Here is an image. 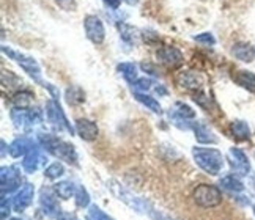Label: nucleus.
<instances>
[{"mask_svg": "<svg viewBox=\"0 0 255 220\" xmlns=\"http://www.w3.org/2000/svg\"><path fill=\"white\" fill-rule=\"evenodd\" d=\"M65 98H66V103L70 106H77V104H81V103L85 101V93H84V90L81 87L73 85V87H70L66 90Z\"/></svg>", "mask_w": 255, "mask_h": 220, "instance_id": "nucleus-20", "label": "nucleus"}, {"mask_svg": "<svg viewBox=\"0 0 255 220\" xmlns=\"http://www.w3.org/2000/svg\"><path fill=\"white\" fill-rule=\"evenodd\" d=\"M254 211H255V208H254Z\"/></svg>", "mask_w": 255, "mask_h": 220, "instance_id": "nucleus-41", "label": "nucleus"}, {"mask_svg": "<svg viewBox=\"0 0 255 220\" xmlns=\"http://www.w3.org/2000/svg\"><path fill=\"white\" fill-rule=\"evenodd\" d=\"M76 132L79 134V137L85 142H93V140L98 137L100 131H98V126L96 123L90 121L87 118H81L76 121Z\"/></svg>", "mask_w": 255, "mask_h": 220, "instance_id": "nucleus-13", "label": "nucleus"}, {"mask_svg": "<svg viewBox=\"0 0 255 220\" xmlns=\"http://www.w3.org/2000/svg\"><path fill=\"white\" fill-rule=\"evenodd\" d=\"M194 161L203 172H207L208 175H219L221 170L224 167V157L222 154L214 148H197L195 146L192 149Z\"/></svg>", "mask_w": 255, "mask_h": 220, "instance_id": "nucleus-1", "label": "nucleus"}, {"mask_svg": "<svg viewBox=\"0 0 255 220\" xmlns=\"http://www.w3.org/2000/svg\"><path fill=\"white\" fill-rule=\"evenodd\" d=\"M176 82L181 88H186V90H200L202 87V79L195 74V73H180L178 77H176Z\"/></svg>", "mask_w": 255, "mask_h": 220, "instance_id": "nucleus-15", "label": "nucleus"}, {"mask_svg": "<svg viewBox=\"0 0 255 220\" xmlns=\"http://www.w3.org/2000/svg\"><path fill=\"white\" fill-rule=\"evenodd\" d=\"M156 57H158V60L162 65L169 68H176L183 63V54L176 47H162L156 52Z\"/></svg>", "mask_w": 255, "mask_h": 220, "instance_id": "nucleus-10", "label": "nucleus"}, {"mask_svg": "<svg viewBox=\"0 0 255 220\" xmlns=\"http://www.w3.org/2000/svg\"><path fill=\"white\" fill-rule=\"evenodd\" d=\"M134 98L139 101L140 104H143L145 107H148L150 110H153L154 113H162V107L161 104L156 101L154 98L145 95V93H140V92H134Z\"/></svg>", "mask_w": 255, "mask_h": 220, "instance_id": "nucleus-21", "label": "nucleus"}, {"mask_svg": "<svg viewBox=\"0 0 255 220\" xmlns=\"http://www.w3.org/2000/svg\"><path fill=\"white\" fill-rule=\"evenodd\" d=\"M88 216H90L92 220H114L109 214H106L100 206L92 205L90 209H88Z\"/></svg>", "mask_w": 255, "mask_h": 220, "instance_id": "nucleus-30", "label": "nucleus"}, {"mask_svg": "<svg viewBox=\"0 0 255 220\" xmlns=\"http://www.w3.org/2000/svg\"><path fill=\"white\" fill-rule=\"evenodd\" d=\"M195 41H199V43H203V44H208V46H213L216 43V39L211 33H202V35H197V36H194Z\"/></svg>", "mask_w": 255, "mask_h": 220, "instance_id": "nucleus-33", "label": "nucleus"}, {"mask_svg": "<svg viewBox=\"0 0 255 220\" xmlns=\"http://www.w3.org/2000/svg\"><path fill=\"white\" fill-rule=\"evenodd\" d=\"M230 131H232V135L237 140H240V142H243V140H248L251 137L249 124L246 121H241V119H237V121L232 123Z\"/></svg>", "mask_w": 255, "mask_h": 220, "instance_id": "nucleus-19", "label": "nucleus"}, {"mask_svg": "<svg viewBox=\"0 0 255 220\" xmlns=\"http://www.w3.org/2000/svg\"><path fill=\"white\" fill-rule=\"evenodd\" d=\"M221 186L224 189H227V191H230V192H241L244 189L243 183L235 175H229V176L222 178L221 179Z\"/></svg>", "mask_w": 255, "mask_h": 220, "instance_id": "nucleus-25", "label": "nucleus"}, {"mask_svg": "<svg viewBox=\"0 0 255 220\" xmlns=\"http://www.w3.org/2000/svg\"><path fill=\"white\" fill-rule=\"evenodd\" d=\"M194 202L202 208H214L222 203V194L216 186L200 184L194 191Z\"/></svg>", "mask_w": 255, "mask_h": 220, "instance_id": "nucleus-4", "label": "nucleus"}, {"mask_svg": "<svg viewBox=\"0 0 255 220\" xmlns=\"http://www.w3.org/2000/svg\"><path fill=\"white\" fill-rule=\"evenodd\" d=\"M2 195H6V192H13L17 187H21V178L14 167H3L2 168Z\"/></svg>", "mask_w": 255, "mask_h": 220, "instance_id": "nucleus-9", "label": "nucleus"}, {"mask_svg": "<svg viewBox=\"0 0 255 220\" xmlns=\"http://www.w3.org/2000/svg\"><path fill=\"white\" fill-rule=\"evenodd\" d=\"M235 82L241 85L243 88H246L248 92L255 93V74L251 71H238L235 76Z\"/></svg>", "mask_w": 255, "mask_h": 220, "instance_id": "nucleus-18", "label": "nucleus"}, {"mask_svg": "<svg viewBox=\"0 0 255 220\" xmlns=\"http://www.w3.org/2000/svg\"><path fill=\"white\" fill-rule=\"evenodd\" d=\"M140 68L143 69L145 73H148V74H153V76H158V71H156V69L150 65V63H142L140 65Z\"/></svg>", "mask_w": 255, "mask_h": 220, "instance_id": "nucleus-36", "label": "nucleus"}, {"mask_svg": "<svg viewBox=\"0 0 255 220\" xmlns=\"http://www.w3.org/2000/svg\"><path fill=\"white\" fill-rule=\"evenodd\" d=\"M27 113H28V110H25V109H13L11 110V119H13V123L17 126V127H21V126H24L25 123H27Z\"/></svg>", "mask_w": 255, "mask_h": 220, "instance_id": "nucleus-28", "label": "nucleus"}, {"mask_svg": "<svg viewBox=\"0 0 255 220\" xmlns=\"http://www.w3.org/2000/svg\"><path fill=\"white\" fill-rule=\"evenodd\" d=\"M55 194L63 198V200H68V198H71L76 195V191H77V187L74 186V183L71 181H62V183H58L55 184Z\"/></svg>", "mask_w": 255, "mask_h": 220, "instance_id": "nucleus-24", "label": "nucleus"}, {"mask_svg": "<svg viewBox=\"0 0 255 220\" xmlns=\"http://www.w3.org/2000/svg\"><path fill=\"white\" fill-rule=\"evenodd\" d=\"M84 27H85V33L87 38L90 39L93 44H101L106 38V30L104 24L98 16L95 14H88L84 19Z\"/></svg>", "mask_w": 255, "mask_h": 220, "instance_id": "nucleus-7", "label": "nucleus"}, {"mask_svg": "<svg viewBox=\"0 0 255 220\" xmlns=\"http://www.w3.org/2000/svg\"><path fill=\"white\" fill-rule=\"evenodd\" d=\"M33 194H35V189L32 184H24L21 189L17 191V194L13 198V209L17 213L24 211L27 206H30L32 200H33Z\"/></svg>", "mask_w": 255, "mask_h": 220, "instance_id": "nucleus-11", "label": "nucleus"}, {"mask_svg": "<svg viewBox=\"0 0 255 220\" xmlns=\"http://www.w3.org/2000/svg\"><path fill=\"white\" fill-rule=\"evenodd\" d=\"M153 85V82L150 81V79H139L135 84H134V88L137 90V92H146V90H150Z\"/></svg>", "mask_w": 255, "mask_h": 220, "instance_id": "nucleus-32", "label": "nucleus"}, {"mask_svg": "<svg viewBox=\"0 0 255 220\" xmlns=\"http://www.w3.org/2000/svg\"><path fill=\"white\" fill-rule=\"evenodd\" d=\"M11 206H13V203H9L8 200H6V197L2 195V219L3 220L6 219V216L9 213H11Z\"/></svg>", "mask_w": 255, "mask_h": 220, "instance_id": "nucleus-35", "label": "nucleus"}, {"mask_svg": "<svg viewBox=\"0 0 255 220\" xmlns=\"http://www.w3.org/2000/svg\"><path fill=\"white\" fill-rule=\"evenodd\" d=\"M107 189L112 192V195L115 198H119L120 202H123L126 206L134 209L135 213H140V214H150L151 213L148 202H145L143 198L135 197L131 191H128L125 186H122L119 181H115V179H109V181H107Z\"/></svg>", "mask_w": 255, "mask_h": 220, "instance_id": "nucleus-2", "label": "nucleus"}, {"mask_svg": "<svg viewBox=\"0 0 255 220\" xmlns=\"http://www.w3.org/2000/svg\"><path fill=\"white\" fill-rule=\"evenodd\" d=\"M229 161H230V167L233 170V173H237L240 176H246L249 173V170H251L249 159L241 149L232 148L229 151Z\"/></svg>", "mask_w": 255, "mask_h": 220, "instance_id": "nucleus-8", "label": "nucleus"}, {"mask_svg": "<svg viewBox=\"0 0 255 220\" xmlns=\"http://www.w3.org/2000/svg\"><path fill=\"white\" fill-rule=\"evenodd\" d=\"M150 216H151V219H153V220H172V219H169L167 216L161 214L159 211H151V213H150Z\"/></svg>", "mask_w": 255, "mask_h": 220, "instance_id": "nucleus-37", "label": "nucleus"}, {"mask_svg": "<svg viewBox=\"0 0 255 220\" xmlns=\"http://www.w3.org/2000/svg\"><path fill=\"white\" fill-rule=\"evenodd\" d=\"M40 142L52 156L62 159V161L68 164L77 165V153L73 145L62 142V140H58L57 137L52 135H40Z\"/></svg>", "mask_w": 255, "mask_h": 220, "instance_id": "nucleus-3", "label": "nucleus"}, {"mask_svg": "<svg viewBox=\"0 0 255 220\" xmlns=\"http://www.w3.org/2000/svg\"><path fill=\"white\" fill-rule=\"evenodd\" d=\"M65 173V167L60 162H54L44 170V176L49 179H57Z\"/></svg>", "mask_w": 255, "mask_h": 220, "instance_id": "nucleus-27", "label": "nucleus"}, {"mask_svg": "<svg viewBox=\"0 0 255 220\" xmlns=\"http://www.w3.org/2000/svg\"><path fill=\"white\" fill-rule=\"evenodd\" d=\"M232 54L244 63H251L255 58V49L249 43H237L232 49Z\"/></svg>", "mask_w": 255, "mask_h": 220, "instance_id": "nucleus-16", "label": "nucleus"}, {"mask_svg": "<svg viewBox=\"0 0 255 220\" xmlns=\"http://www.w3.org/2000/svg\"><path fill=\"white\" fill-rule=\"evenodd\" d=\"M2 52L6 54L8 57L14 58V60H16V63H17L19 66H21V68L24 69V71L33 79V81H36V82H40V84H41V69H40V66H38V63L35 62V60H33L32 57H27V55H24V54L14 52V51H11V49H8L6 46H2Z\"/></svg>", "mask_w": 255, "mask_h": 220, "instance_id": "nucleus-5", "label": "nucleus"}, {"mask_svg": "<svg viewBox=\"0 0 255 220\" xmlns=\"http://www.w3.org/2000/svg\"><path fill=\"white\" fill-rule=\"evenodd\" d=\"M36 145L32 138L28 137H19L16 138L14 142L9 145V154H11L13 157H21V156H25L30 149H33Z\"/></svg>", "mask_w": 255, "mask_h": 220, "instance_id": "nucleus-14", "label": "nucleus"}, {"mask_svg": "<svg viewBox=\"0 0 255 220\" xmlns=\"http://www.w3.org/2000/svg\"><path fill=\"white\" fill-rule=\"evenodd\" d=\"M126 2L129 3V5H135V3H137V0H126Z\"/></svg>", "mask_w": 255, "mask_h": 220, "instance_id": "nucleus-39", "label": "nucleus"}, {"mask_svg": "<svg viewBox=\"0 0 255 220\" xmlns=\"http://www.w3.org/2000/svg\"><path fill=\"white\" fill-rule=\"evenodd\" d=\"M175 113H176V115H180V116H183V118H186V119L195 116V112H194V110H192L189 106L183 104V103H176V110H175Z\"/></svg>", "mask_w": 255, "mask_h": 220, "instance_id": "nucleus-31", "label": "nucleus"}, {"mask_svg": "<svg viewBox=\"0 0 255 220\" xmlns=\"http://www.w3.org/2000/svg\"><path fill=\"white\" fill-rule=\"evenodd\" d=\"M44 159L46 157L43 154V149L40 146H35L33 149H30V151L25 154L24 161H22V168L27 173H33L40 168V165L44 162Z\"/></svg>", "mask_w": 255, "mask_h": 220, "instance_id": "nucleus-12", "label": "nucleus"}, {"mask_svg": "<svg viewBox=\"0 0 255 220\" xmlns=\"http://www.w3.org/2000/svg\"><path fill=\"white\" fill-rule=\"evenodd\" d=\"M119 30H120V36L122 39H125L126 43L129 44H137L139 43V32H137V28L128 25V24H120L119 25Z\"/></svg>", "mask_w": 255, "mask_h": 220, "instance_id": "nucleus-23", "label": "nucleus"}, {"mask_svg": "<svg viewBox=\"0 0 255 220\" xmlns=\"http://www.w3.org/2000/svg\"><path fill=\"white\" fill-rule=\"evenodd\" d=\"M104 3L112 9H117L120 6V0H104Z\"/></svg>", "mask_w": 255, "mask_h": 220, "instance_id": "nucleus-38", "label": "nucleus"}, {"mask_svg": "<svg viewBox=\"0 0 255 220\" xmlns=\"http://www.w3.org/2000/svg\"><path fill=\"white\" fill-rule=\"evenodd\" d=\"M192 129L195 132V138H197V142H200V143H216V142H218V138L214 137V134L205 124L195 123L192 126Z\"/></svg>", "mask_w": 255, "mask_h": 220, "instance_id": "nucleus-17", "label": "nucleus"}, {"mask_svg": "<svg viewBox=\"0 0 255 220\" xmlns=\"http://www.w3.org/2000/svg\"><path fill=\"white\" fill-rule=\"evenodd\" d=\"M117 69L122 73V76L126 79L129 84H135L137 81H139V77H137V66L134 63H129V62H126V63H120L119 66H117Z\"/></svg>", "mask_w": 255, "mask_h": 220, "instance_id": "nucleus-22", "label": "nucleus"}, {"mask_svg": "<svg viewBox=\"0 0 255 220\" xmlns=\"http://www.w3.org/2000/svg\"><path fill=\"white\" fill-rule=\"evenodd\" d=\"M32 98H33V95L30 92H17L13 96V104L17 109H25V107H28V104L32 103Z\"/></svg>", "mask_w": 255, "mask_h": 220, "instance_id": "nucleus-26", "label": "nucleus"}, {"mask_svg": "<svg viewBox=\"0 0 255 220\" xmlns=\"http://www.w3.org/2000/svg\"><path fill=\"white\" fill-rule=\"evenodd\" d=\"M74 197H76V205L79 208H87L90 205V195L85 191V187H77Z\"/></svg>", "mask_w": 255, "mask_h": 220, "instance_id": "nucleus-29", "label": "nucleus"}, {"mask_svg": "<svg viewBox=\"0 0 255 220\" xmlns=\"http://www.w3.org/2000/svg\"><path fill=\"white\" fill-rule=\"evenodd\" d=\"M46 115H47L49 123H51L52 126H55L58 129H65V131H68L70 134L74 132V129L71 127V124L68 123V119H66L63 110L60 107V103H58V99H52V101L47 103Z\"/></svg>", "mask_w": 255, "mask_h": 220, "instance_id": "nucleus-6", "label": "nucleus"}, {"mask_svg": "<svg viewBox=\"0 0 255 220\" xmlns=\"http://www.w3.org/2000/svg\"><path fill=\"white\" fill-rule=\"evenodd\" d=\"M9 220H21V219H9Z\"/></svg>", "mask_w": 255, "mask_h": 220, "instance_id": "nucleus-40", "label": "nucleus"}, {"mask_svg": "<svg viewBox=\"0 0 255 220\" xmlns=\"http://www.w3.org/2000/svg\"><path fill=\"white\" fill-rule=\"evenodd\" d=\"M55 2L62 9H65V11H73V9H76V0H55Z\"/></svg>", "mask_w": 255, "mask_h": 220, "instance_id": "nucleus-34", "label": "nucleus"}]
</instances>
